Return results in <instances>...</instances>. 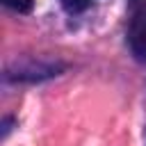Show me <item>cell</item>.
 Masks as SVG:
<instances>
[{
	"label": "cell",
	"mask_w": 146,
	"mask_h": 146,
	"mask_svg": "<svg viewBox=\"0 0 146 146\" xmlns=\"http://www.w3.org/2000/svg\"><path fill=\"white\" fill-rule=\"evenodd\" d=\"M2 2H5V7L14 9L18 14H30L34 7V0H2Z\"/></svg>",
	"instance_id": "7a4b0ae2"
},
{
	"label": "cell",
	"mask_w": 146,
	"mask_h": 146,
	"mask_svg": "<svg viewBox=\"0 0 146 146\" xmlns=\"http://www.w3.org/2000/svg\"><path fill=\"white\" fill-rule=\"evenodd\" d=\"M128 43L132 55L139 62H146V0L135 2L130 27H128Z\"/></svg>",
	"instance_id": "6da1fadb"
},
{
	"label": "cell",
	"mask_w": 146,
	"mask_h": 146,
	"mask_svg": "<svg viewBox=\"0 0 146 146\" xmlns=\"http://www.w3.org/2000/svg\"><path fill=\"white\" fill-rule=\"evenodd\" d=\"M9 130H11V119H5V123H2V137H7Z\"/></svg>",
	"instance_id": "277c9868"
},
{
	"label": "cell",
	"mask_w": 146,
	"mask_h": 146,
	"mask_svg": "<svg viewBox=\"0 0 146 146\" xmlns=\"http://www.w3.org/2000/svg\"><path fill=\"white\" fill-rule=\"evenodd\" d=\"M59 2L68 14H80V11L89 9V5H91V0H59Z\"/></svg>",
	"instance_id": "3957f363"
}]
</instances>
